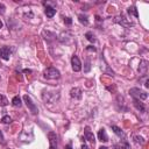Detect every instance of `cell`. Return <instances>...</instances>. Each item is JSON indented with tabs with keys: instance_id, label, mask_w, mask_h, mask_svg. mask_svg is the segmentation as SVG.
<instances>
[{
	"instance_id": "cell-1",
	"label": "cell",
	"mask_w": 149,
	"mask_h": 149,
	"mask_svg": "<svg viewBox=\"0 0 149 149\" xmlns=\"http://www.w3.org/2000/svg\"><path fill=\"white\" fill-rule=\"evenodd\" d=\"M129 94L134 98V99H139V100H144L148 98V93L146 91H142L141 88L137 87H133L129 90Z\"/></svg>"
},
{
	"instance_id": "cell-2",
	"label": "cell",
	"mask_w": 149,
	"mask_h": 149,
	"mask_svg": "<svg viewBox=\"0 0 149 149\" xmlns=\"http://www.w3.org/2000/svg\"><path fill=\"white\" fill-rule=\"evenodd\" d=\"M44 77L48 78V79H58L61 77V73L57 69L55 68H48L45 71H44Z\"/></svg>"
},
{
	"instance_id": "cell-3",
	"label": "cell",
	"mask_w": 149,
	"mask_h": 149,
	"mask_svg": "<svg viewBox=\"0 0 149 149\" xmlns=\"http://www.w3.org/2000/svg\"><path fill=\"white\" fill-rule=\"evenodd\" d=\"M23 100H24V102H26V105H27V107L29 108V111L33 113V114H37L38 113V109H37V107H36V105L34 104V101L31 100V98L28 95V94H24L23 95Z\"/></svg>"
},
{
	"instance_id": "cell-4",
	"label": "cell",
	"mask_w": 149,
	"mask_h": 149,
	"mask_svg": "<svg viewBox=\"0 0 149 149\" xmlns=\"http://www.w3.org/2000/svg\"><path fill=\"white\" fill-rule=\"evenodd\" d=\"M114 21L118 22V23H120V24H122V26H125V27H132V26H133V23H132L130 21H128V19H126L125 15H119V16H116V17L114 19Z\"/></svg>"
},
{
	"instance_id": "cell-5",
	"label": "cell",
	"mask_w": 149,
	"mask_h": 149,
	"mask_svg": "<svg viewBox=\"0 0 149 149\" xmlns=\"http://www.w3.org/2000/svg\"><path fill=\"white\" fill-rule=\"evenodd\" d=\"M71 65H72V70L76 71V72H78V71L81 70V63H80V61H79V58L77 56H72V58H71Z\"/></svg>"
},
{
	"instance_id": "cell-6",
	"label": "cell",
	"mask_w": 149,
	"mask_h": 149,
	"mask_svg": "<svg viewBox=\"0 0 149 149\" xmlns=\"http://www.w3.org/2000/svg\"><path fill=\"white\" fill-rule=\"evenodd\" d=\"M48 137H49L50 149H57V136H56V134L54 132H49Z\"/></svg>"
},
{
	"instance_id": "cell-7",
	"label": "cell",
	"mask_w": 149,
	"mask_h": 149,
	"mask_svg": "<svg viewBox=\"0 0 149 149\" xmlns=\"http://www.w3.org/2000/svg\"><path fill=\"white\" fill-rule=\"evenodd\" d=\"M10 56V49L8 47H2L0 49V58H2L3 61H8Z\"/></svg>"
},
{
	"instance_id": "cell-8",
	"label": "cell",
	"mask_w": 149,
	"mask_h": 149,
	"mask_svg": "<svg viewBox=\"0 0 149 149\" xmlns=\"http://www.w3.org/2000/svg\"><path fill=\"white\" fill-rule=\"evenodd\" d=\"M84 136H85V139H86V140H88V141H90L92 144H94L95 139H94V135H93V133L91 132L90 127H85V130H84Z\"/></svg>"
},
{
	"instance_id": "cell-9",
	"label": "cell",
	"mask_w": 149,
	"mask_h": 149,
	"mask_svg": "<svg viewBox=\"0 0 149 149\" xmlns=\"http://www.w3.org/2000/svg\"><path fill=\"white\" fill-rule=\"evenodd\" d=\"M70 95L74 99H80L81 98V90L79 87H74L70 91Z\"/></svg>"
},
{
	"instance_id": "cell-10",
	"label": "cell",
	"mask_w": 149,
	"mask_h": 149,
	"mask_svg": "<svg viewBox=\"0 0 149 149\" xmlns=\"http://www.w3.org/2000/svg\"><path fill=\"white\" fill-rule=\"evenodd\" d=\"M133 104H134V106L136 107L137 111H140V112H146V106H144L143 102H141V100L134 99V100H133Z\"/></svg>"
},
{
	"instance_id": "cell-11",
	"label": "cell",
	"mask_w": 149,
	"mask_h": 149,
	"mask_svg": "<svg viewBox=\"0 0 149 149\" xmlns=\"http://www.w3.org/2000/svg\"><path fill=\"white\" fill-rule=\"evenodd\" d=\"M98 139H99L101 142H107V141H108V136H107L106 130H105L104 128L99 129V132H98Z\"/></svg>"
},
{
	"instance_id": "cell-12",
	"label": "cell",
	"mask_w": 149,
	"mask_h": 149,
	"mask_svg": "<svg viewBox=\"0 0 149 149\" xmlns=\"http://www.w3.org/2000/svg\"><path fill=\"white\" fill-rule=\"evenodd\" d=\"M44 13H45V15L48 17H52L56 14V9L54 7H51V6H47L45 9H44Z\"/></svg>"
},
{
	"instance_id": "cell-13",
	"label": "cell",
	"mask_w": 149,
	"mask_h": 149,
	"mask_svg": "<svg viewBox=\"0 0 149 149\" xmlns=\"http://www.w3.org/2000/svg\"><path fill=\"white\" fill-rule=\"evenodd\" d=\"M112 129H113V132H114L119 137H123V139H125V133H123L119 127H116V126H112Z\"/></svg>"
},
{
	"instance_id": "cell-14",
	"label": "cell",
	"mask_w": 149,
	"mask_h": 149,
	"mask_svg": "<svg viewBox=\"0 0 149 149\" xmlns=\"http://www.w3.org/2000/svg\"><path fill=\"white\" fill-rule=\"evenodd\" d=\"M12 105L15 106V107H20V106H21V98H20L19 95L14 97L13 100H12Z\"/></svg>"
},
{
	"instance_id": "cell-15",
	"label": "cell",
	"mask_w": 149,
	"mask_h": 149,
	"mask_svg": "<svg viewBox=\"0 0 149 149\" xmlns=\"http://www.w3.org/2000/svg\"><path fill=\"white\" fill-rule=\"evenodd\" d=\"M147 61H142L141 62V66L139 68V71H140V73H146V71H147Z\"/></svg>"
},
{
	"instance_id": "cell-16",
	"label": "cell",
	"mask_w": 149,
	"mask_h": 149,
	"mask_svg": "<svg viewBox=\"0 0 149 149\" xmlns=\"http://www.w3.org/2000/svg\"><path fill=\"white\" fill-rule=\"evenodd\" d=\"M78 17H79V22H80L81 24H85V26H87V24H88V20H87V16H86V15L80 14Z\"/></svg>"
},
{
	"instance_id": "cell-17",
	"label": "cell",
	"mask_w": 149,
	"mask_h": 149,
	"mask_svg": "<svg viewBox=\"0 0 149 149\" xmlns=\"http://www.w3.org/2000/svg\"><path fill=\"white\" fill-rule=\"evenodd\" d=\"M6 105H8V100H7V98H6L5 95L0 94V106H6Z\"/></svg>"
},
{
	"instance_id": "cell-18",
	"label": "cell",
	"mask_w": 149,
	"mask_h": 149,
	"mask_svg": "<svg viewBox=\"0 0 149 149\" xmlns=\"http://www.w3.org/2000/svg\"><path fill=\"white\" fill-rule=\"evenodd\" d=\"M133 139H134V141L136 143H140V144H143L144 143V140L141 136H139V135H133Z\"/></svg>"
},
{
	"instance_id": "cell-19",
	"label": "cell",
	"mask_w": 149,
	"mask_h": 149,
	"mask_svg": "<svg viewBox=\"0 0 149 149\" xmlns=\"http://www.w3.org/2000/svg\"><path fill=\"white\" fill-rule=\"evenodd\" d=\"M1 121H2L3 123H6V125H8V123H10V122H12V118H10L9 115H5V116H2V119H1Z\"/></svg>"
},
{
	"instance_id": "cell-20",
	"label": "cell",
	"mask_w": 149,
	"mask_h": 149,
	"mask_svg": "<svg viewBox=\"0 0 149 149\" xmlns=\"http://www.w3.org/2000/svg\"><path fill=\"white\" fill-rule=\"evenodd\" d=\"M128 13H129V14H134V16H135V17H137V16H139L137 10H136V8H135V7H129V8H128Z\"/></svg>"
},
{
	"instance_id": "cell-21",
	"label": "cell",
	"mask_w": 149,
	"mask_h": 149,
	"mask_svg": "<svg viewBox=\"0 0 149 149\" xmlns=\"http://www.w3.org/2000/svg\"><path fill=\"white\" fill-rule=\"evenodd\" d=\"M85 37H86L90 42H94V41H95V38H94V36H93L92 33H86V34H85Z\"/></svg>"
},
{
	"instance_id": "cell-22",
	"label": "cell",
	"mask_w": 149,
	"mask_h": 149,
	"mask_svg": "<svg viewBox=\"0 0 149 149\" xmlns=\"http://www.w3.org/2000/svg\"><path fill=\"white\" fill-rule=\"evenodd\" d=\"M119 148H120V149H129V144H128V142L123 139V142L119 146Z\"/></svg>"
},
{
	"instance_id": "cell-23",
	"label": "cell",
	"mask_w": 149,
	"mask_h": 149,
	"mask_svg": "<svg viewBox=\"0 0 149 149\" xmlns=\"http://www.w3.org/2000/svg\"><path fill=\"white\" fill-rule=\"evenodd\" d=\"M64 22H65L66 24H71V23H72V20H71V17H65V19H64Z\"/></svg>"
},
{
	"instance_id": "cell-24",
	"label": "cell",
	"mask_w": 149,
	"mask_h": 149,
	"mask_svg": "<svg viewBox=\"0 0 149 149\" xmlns=\"http://www.w3.org/2000/svg\"><path fill=\"white\" fill-rule=\"evenodd\" d=\"M88 70H90V62L87 61L86 62V69H85V71H88Z\"/></svg>"
},
{
	"instance_id": "cell-25",
	"label": "cell",
	"mask_w": 149,
	"mask_h": 149,
	"mask_svg": "<svg viewBox=\"0 0 149 149\" xmlns=\"http://www.w3.org/2000/svg\"><path fill=\"white\" fill-rule=\"evenodd\" d=\"M3 141H5V140H3V135H2V133L0 132V142L3 143Z\"/></svg>"
},
{
	"instance_id": "cell-26",
	"label": "cell",
	"mask_w": 149,
	"mask_h": 149,
	"mask_svg": "<svg viewBox=\"0 0 149 149\" xmlns=\"http://www.w3.org/2000/svg\"><path fill=\"white\" fill-rule=\"evenodd\" d=\"M81 149H90V148H88L86 144H83V146H81Z\"/></svg>"
},
{
	"instance_id": "cell-27",
	"label": "cell",
	"mask_w": 149,
	"mask_h": 149,
	"mask_svg": "<svg viewBox=\"0 0 149 149\" xmlns=\"http://www.w3.org/2000/svg\"><path fill=\"white\" fill-rule=\"evenodd\" d=\"M87 50H93V51H95V48H93V47H88Z\"/></svg>"
},
{
	"instance_id": "cell-28",
	"label": "cell",
	"mask_w": 149,
	"mask_h": 149,
	"mask_svg": "<svg viewBox=\"0 0 149 149\" xmlns=\"http://www.w3.org/2000/svg\"><path fill=\"white\" fill-rule=\"evenodd\" d=\"M113 149H120V148H119L118 144H114V146H113Z\"/></svg>"
},
{
	"instance_id": "cell-29",
	"label": "cell",
	"mask_w": 149,
	"mask_h": 149,
	"mask_svg": "<svg viewBox=\"0 0 149 149\" xmlns=\"http://www.w3.org/2000/svg\"><path fill=\"white\" fill-rule=\"evenodd\" d=\"M30 72H31L30 70H24V73H30Z\"/></svg>"
},
{
	"instance_id": "cell-30",
	"label": "cell",
	"mask_w": 149,
	"mask_h": 149,
	"mask_svg": "<svg viewBox=\"0 0 149 149\" xmlns=\"http://www.w3.org/2000/svg\"><path fill=\"white\" fill-rule=\"evenodd\" d=\"M66 149H72V148H71V144H68V146H66Z\"/></svg>"
},
{
	"instance_id": "cell-31",
	"label": "cell",
	"mask_w": 149,
	"mask_h": 149,
	"mask_svg": "<svg viewBox=\"0 0 149 149\" xmlns=\"http://www.w3.org/2000/svg\"><path fill=\"white\" fill-rule=\"evenodd\" d=\"M99 149H108V148H107V147H104V146H101Z\"/></svg>"
},
{
	"instance_id": "cell-32",
	"label": "cell",
	"mask_w": 149,
	"mask_h": 149,
	"mask_svg": "<svg viewBox=\"0 0 149 149\" xmlns=\"http://www.w3.org/2000/svg\"><path fill=\"white\" fill-rule=\"evenodd\" d=\"M2 26H3V23H2V21L0 20V28H2Z\"/></svg>"
}]
</instances>
